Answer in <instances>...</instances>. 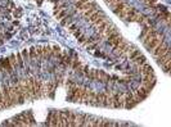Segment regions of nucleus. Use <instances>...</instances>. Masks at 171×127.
I'll return each instance as SVG.
<instances>
[{
    "label": "nucleus",
    "instance_id": "20",
    "mask_svg": "<svg viewBox=\"0 0 171 127\" xmlns=\"http://www.w3.org/2000/svg\"><path fill=\"white\" fill-rule=\"evenodd\" d=\"M9 62H10V64L13 66V68L18 70V64H17V58H16V54H10V57H9Z\"/></svg>",
    "mask_w": 171,
    "mask_h": 127
},
{
    "label": "nucleus",
    "instance_id": "29",
    "mask_svg": "<svg viewBox=\"0 0 171 127\" xmlns=\"http://www.w3.org/2000/svg\"><path fill=\"white\" fill-rule=\"evenodd\" d=\"M77 41H79L80 44H85V41H86V36H85V35H80L79 37H77Z\"/></svg>",
    "mask_w": 171,
    "mask_h": 127
},
{
    "label": "nucleus",
    "instance_id": "19",
    "mask_svg": "<svg viewBox=\"0 0 171 127\" xmlns=\"http://www.w3.org/2000/svg\"><path fill=\"white\" fill-rule=\"evenodd\" d=\"M29 57H30V60H34V59H36V57H37V54H36V49H35V46H31L30 48V50H29Z\"/></svg>",
    "mask_w": 171,
    "mask_h": 127
},
{
    "label": "nucleus",
    "instance_id": "22",
    "mask_svg": "<svg viewBox=\"0 0 171 127\" xmlns=\"http://www.w3.org/2000/svg\"><path fill=\"white\" fill-rule=\"evenodd\" d=\"M139 54H142V53H140V50H139V49L135 48L133 51H130V53H129V58H130V60H133L134 58H135V57H138Z\"/></svg>",
    "mask_w": 171,
    "mask_h": 127
},
{
    "label": "nucleus",
    "instance_id": "7",
    "mask_svg": "<svg viewBox=\"0 0 171 127\" xmlns=\"http://www.w3.org/2000/svg\"><path fill=\"white\" fill-rule=\"evenodd\" d=\"M131 62H133V64L135 66V67H140V66H143L145 62H147V58H145L143 54H139L138 57H135Z\"/></svg>",
    "mask_w": 171,
    "mask_h": 127
},
{
    "label": "nucleus",
    "instance_id": "1",
    "mask_svg": "<svg viewBox=\"0 0 171 127\" xmlns=\"http://www.w3.org/2000/svg\"><path fill=\"white\" fill-rule=\"evenodd\" d=\"M1 93H3V98H4V103L7 105V108H13L16 107V101L10 98V87L8 84H3L1 85Z\"/></svg>",
    "mask_w": 171,
    "mask_h": 127
},
{
    "label": "nucleus",
    "instance_id": "8",
    "mask_svg": "<svg viewBox=\"0 0 171 127\" xmlns=\"http://www.w3.org/2000/svg\"><path fill=\"white\" fill-rule=\"evenodd\" d=\"M142 82V86L143 87H145L148 91H152L153 90V87H154V85H156V82H157V78H154V80H151V81H140Z\"/></svg>",
    "mask_w": 171,
    "mask_h": 127
},
{
    "label": "nucleus",
    "instance_id": "13",
    "mask_svg": "<svg viewBox=\"0 0 171 127\" xmlns=\"http://www.w3.org/2000/svg\"><path fill=\"white\" fill-rule=\"evenodd\" d=\"M135 93H136L138 95H140V96H142L143 99H147V98H148V95L151 94L149 91H148L147 89H145V87H143V86H140L139 89H138L136 91H135Z\"/></svg>",
    "mask_w": 171,
    "mask_h": 127
},
{
    "label": "nucleus",
    "instance_id": "25",
    "mask_svg": "<svg viewBox=\"0 0 171 127\" xmlns=\"http://www.w3.org/2000/svg\"><path fill=\"white\" fill-rule=\"evenodd\" d=\"M64 85H66V86H67V87H68V89H70V87H73V86H76V82H75V81H73V80H72V78H68V80H67V81H66V82H64Z\"/></svg>",
    "mask_w": 171,
    "mask_h": 127
},
{
    "label": "nucleus",
    "instance_id": "9",
    "mask_svg": "<svg viewBox=\"0 0 171 127\" xmlns=\"http://www.w3.org/2000/svg\"><path fill=\"white\" fill-rule=\"evenodd\" d=\"M71 68H72L73 71H77V72H81V70H82V63H81V60L80 59H73L72 60V63H71Z\"/></svg>",
    "mask_w": 171,
    "mask_h": 127
},
{
    "label": "nucleus",
    "instance_id": "34",
    "mask_svg": "<svg viewBox=\"0 0 171 127\" xmlns=\"http://www.w3.org/2000/svg\"><path fill=\"white\" fill-rule=\"evenodd\" d=\"M77 28V26H76V24H71V26L70 27H68V31H71V32H73V31H75V30Z\"/></svg>",
    "mask_w": 171,
    "mask_h": 127
},
{
    "label": "nucleus",
    "instance_id": "36",
    "mask_svg": "<svg viewBox=\"0 0 171 127\" xmlns=\"http://www.w3.org/2000/svg\"><path fill=\"white\" fill-rule=\"evenodd\" d=\"M3 71H4V70H3V68H1V66H0V72H3Z\"/></svg>",
    "mask_w": 171,
    "mask_h": 127
},
{
    "label": "nucleus",
    "instance_id": "14",
    "mask_svg": "<svg viewBox=\"0 0 171 127\" xmlns=\"http://www.w3.org/2000/svg\"><path fill=\"white\" fill-rule=\"evenodd\" d=\"M145 16L144 14H139V13H136V14L134 16V22H136V23H139V24H144V22H145Z\"/></svg>",
    "mask_w": 171,
    "mask_h": 127
},
{
    "label": "nucleus",
    "instance_id": "27",
    "mask_svg": "<svg viewBox=\"0 0 171 127\" xmlns=\"http://www.w3.org/2000/svg\"><path fill=\"white\" fill-rule=\"evenodd\" d=\"M148 30H149V27L147 26V24H145L144 26V28H143V31H142V34H140V36H139V39H143L145 36V35H147V32H148Z\"/></svg>",
    "mask_w": 171,
    "mask_h": 127
},
{
    "label": "nucleus",
    "instance_id": "5",
    "mask_svg": "<svg viewBox=\"0 0 171 127\" xmlns=\"http://www.w3.org/2000/svg\"><path fill=\"white\" fill-rule=\"evenodd\" d=\"M139 68V73L142 74V76H147V74H154V70L152 68V66L149 64V63L145 62L143 66H140Z\"/></svg>",
    "mask_w": 171,
    "mask_h": 127
},
{
    "label": "nucleus",
    "instance_id": "16",
    "mask_svg": "<svg viewBox=\"0 0 171 127\" xmlns=\"http://www.w3.org/2000/svg\"><path fill=\"white\" fill-rule=\"evenodd\" d=\"M86 78H89L90 81H95V76H96V70H89L85 73Z\"/></svg>",
    "mask_w": 171,
    "mask_h": 127
},
{
    "label": "nucleus",
    "instance_id": "3",
    "mask_svg": "<svg viewBox=\"0 0 171 127\" xmlns=\"http://www.w3.org/2000/svg\"><path fill=\"white\" fill-rule=\"evenodd\" d=\"M0 66H1V68L5 71L7 73H13L14 72V68H13V66L10 64L9 62V58H1L0 59Z\"/></svg>",
    "mask_w": 171,
    "mask_h": 127
},
{
    "label": "nucleus",
    "instance_id": "23",
    "mask_svg": "<svg viewBox=\"0 0 171 127\" xmlns=\"http://www.w3.org/2000/svg\"><path fill=\"white\" fill-rule=\"evenodd\" d=\"M21 55H22V58H23V60H24V62H29V60H30V57H29V50H27V49H23V50L21 51Z\"/></svg>",
    "mask_w": 171,
    "mask_h": 127
},
{
    "label": "nucleus",
    "instance_id": "11",
    "mask_svg": "<svg viewBox=\"0 0 171 127\" xmlns=\"http://www.w3.org/2000/svg\"><path fill=\"white\" fill-rule=\"evenodd\" d=\"M102 16H106V14H104V13L102 12V10H98V9H96L92 16H89V17H88V21H89L90 23H93V22H95L96 19H98L99 17H102Z\"/></svg>",
    "mask_w": 171,
    "mask_h": 127
},
{
    "label": "nucleus",
    "instance_id": "17",
    "mask_svg": "<svg viewBox=\"0 0 171 127\" xmlns=\"http://www.w3.org/2000/svg\"><path fill=\"white\" fill-rule=\"evenodd\" d=\"M16 58H17V64H18V68H19V70L24 68V60H23V58H22L21 53H17V54H16Z\"/></svg>",
    "mask_w": 171,
    "mask_h": 127
},
{
    "label": "nucleus",
    "instance_id": "32",
    "mask_svg": "<svg viewBox=\"0 0 171 127\" xmlns=\"http://www.w3.org/2000/svg\"><path fill=\"white\" fill-rule=\"evenodd\" d=\"M72 34H73V36H75V37L77 39V37H79V36H80V35H81V30H80V28H76V30H75V31H73V32H72Z\"/></svg>",
    "mask_w": 171,
    "mask_h": 127
},
{
    "label": "nucleus",
    "instance_id": "18",
    "mask_svg": "<svg viewBox=\"0 0 171 127\" xmlns=\"http://www.w3.org/2000/svg\"><path fill=\"white\" fill-rule=\"evenodd\" d=\"M96 8H98V7H90L89 9L84 10V12H81V13H82V16H84L85 18H88V17H89V16H92L93 13L95 12V10H96Z\"/></svg>",
    "mask_w": 171,
    "mask_h": 127
},
{
    "label": "nucleus",
    "instance_id": "35",
    "mask_svg": "<svg viewBox=\"0 0 171 127\" xmlns=\"http://www.w3.org/2000/svg\"><path fill=\"white\" fill-rule=\"evenodd\" d=\"M113 1H115V0H104V3H106L107 5H111Z\"/></svg>",
    "mask_w": 171,
    "mask_h": 127
},
{
    "label": "nucleus",
    "instance_id": "15",
    "mask_svg": "<svg viewBox=\"0 0 171 127\" xmlns=\"http://www.w3.org/2000/svg\"><path fill=\"white\" fill-rule=\"evenodd\" d=\"M107 24H108V21L106 19V21H103L100 24H98V26H96V31H98V34L100 35V36H102V34H103V31L106 30Z\"/></svg>",
    "mask_w": 171,
    "mask_h": 127
},
{
    "label": "nucleus",
    "instance_id": "31",
    "mask_svg": "<svg viewBox=\"0 0 171 127\" xmlns=\"http://www.w3.org/2000/svg\"><path fill=\"white\" fill-rule=\"evenodd\" d=\"M99 45V43H92V44H89V45H88V49H90V50H94V49L96 48V46Z\"/></svg>",
    "mask_w": 171,
    "mask_h": 127
},
{
    "label": "nucleus",
    "instance_id": "24",
    "mask_svg": "<svg viewBox=\"0 0 171 127\" xmlns=\"http://www.w3.org/2000/svg\"><path fill=\"white\" fill-rule=\"evenodd\" d=\"M3 109H7V105H5V103H4L3 93H1V90H0V110H3Z\"/></svg>",
    "mask_w": 171,
    "mask_h": 127
},
{
    "label": "nucleus",
    "instance_id": "6",
    "mask_svg": "<svg viewBox=\"0 0 171 127\" xmlns=\"http://www.w3.org/2000/svg\"><path fill=\"white\" fill-rule=\"evenodd\" d=\"M95 80L98 82H100V84H107L108 82V80H109V76L107 74L106 71H103V70H96V76H95Z\"/></svg>",
    "mask_w": 171,
    "mask_h": 127
},
{
    "label": "nucleus",
    "instance_id": "21",
    "mask_svg": "<svg viewBox=\"0 0 171 127\" xmlns=\"http://www.w3.org/2000/svg\"><path fill=\"white\" fill-rule=\"evenodd\" d=\"M90 0H76L75 1V8L77 10H80V8L82 7V5H85L86 4V3H89Z\"/></svg>",
    "mask_w": 171,
    "mask_h": 127
},
{
    "label": "nucleus",
    "instance_id": "10",
    "mask_svg": "<svg viewBox=\"0 0 171 127\" xmlns=\"http://www.w3.org/2000/svg\"><path fill=\"white\" fill-rule=\"evenodd\" d=\"M116 30H117V27H116L115 24H109L108 23V24H107V27H106V30H104L103 34H102V36H103V37H108L112 32L116 31Z\"/></svg>",
    "mask_w": 171,
    "mask_h": 127
},
{
    "label": "nucleus",
    "instance_id": "12",
    "mask_svg": "<svg viewBox=\"0 0 171 127\" xmlns=\"http://www.w3.org/2000/svg\"><path fill=\"white\" fill-rule=\"evenodd\" d=\"M124 40V37L122 36H121V35H118V36L117 37H115V39H112V40H109V41H107V43H108V45H111L112 46V48H116V46H117L118 45V44H120L121 43V41H122Z\"/></svg>",
    "mask_w": 171,
    "mask_h": 127
},
{
    "label": "nucleus",
    "instance_id": "4",
    "mask_svg": "<svg viewBox=\"0 0 171 127\" xmlns=\"http://www.w3.org/2000/svg\"><path fill=\"white\" fill-rule=\"evenodd\" d=\"M162 41H165L162 37H159V36H156V37H153L152 40H151L148 44H145L144 46H145V49H147L148 51H151V53H152V50H153V49L156 48V46L158 45L159 43H162Z\"/></svg>",
    "mask_w": 171,
    "mask_h": 127
},
{
    "label": "nucleus",
    "instance_id": "28",
    "mask_svg": "<svg viewBox=\"0 0 171 127\" xmlns=\"http://www.w3.org/2000/svg\"><path fill=\"white\" fill-rule=\"evenodd\" d=\"M21 14H22V10L19 9V8H18V9H14V10H13V16H14L16 18H19V17H21Z\"/></svg>",
    "mask_w": 171,
    "mask_h": 127
},
{
    "label": "nucleus",
    "instance_id": "26",
    "mask_svg": "<svg viewBox=\"0 0 171 127\" xmlns=\"http://www.w3.org/2000/svg\"><path fill=\"white\" fill-rule=\"evenodd\" d=\"M52 51H53L54 54H59L60 53V46L59 45H53L52 46Z\"/></svg>",
    "mask_w": 171,
    "mask_h": 127
},
{
    "label": "nucleus",
    "instance_id": "30",
    "mask_svg": "<svg viewBox=\"0 0 171 127\" xmlns=\"http://www.w3.org/2000/svg\"><path fill=\"white\" fill-rule=\"evenodd\" d=\"M66 13H67L66 10H60V12L58 13V14L56 16V17H57L58 19H62V18H64V17H66Z\"/></svg>",
    "mask_w": 171,
    "mask_h": 127
},
{
    "label": "nucleus",
    "instance_id": "33",
    "mask_svg": "<svg viewBox=\"0 0 171 127\" xmlns=\"http://www.w3.org/2000/svg\"><path fill=\"white\" fill-rule=\"evenodd\" d=\"M145 3L148 4V7H151V5H154L157 3V0H145Z\"/></svg>",
    "mask_w": 171,
    "mask_h": 127
},
{
    "label": "nucleus",
    "instance_id": "2",
    "mask_svg": "<svg viewBox=\"0 0 171 127\" xmlns=\"http://www.w3.org/2000/svg\"><path fill=\"white\" fill-rule=\"evenodd\" d=\"M167 49H169V45H167L165 41H162V43H159L158 45L152 50V54L154 55V57H159V55H164L165 53H166Z\"/></svg>",
    "mask_w": 171,
    "mask_h": 127
}]
</instances>
